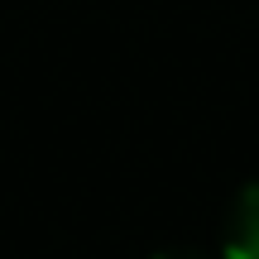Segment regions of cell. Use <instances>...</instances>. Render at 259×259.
I'll return each mask as SVG.
<instances>
[{"instance_id": "6da1fadb", "label": "cell", "mask_w": 259, "mask_h": 259, "mask_svg": "<svg viewBox=\"0 0 259 259\" xmlns=\"http://www.w3.org/2000/svg\"><path fill=\"white\" fill-rule=\"evenodd\" d=\"M221 259H259V178L235 192L221 226Z\"/></svg>"}, {"instance_id": "7a4b0ae2", "label": "cell", "mask_w": 259, "mask_h": 259, "mask_svg": "<svg viewBox=\"0 0 259 259\" xmlns=\"http://www.w3.org/2000/svg\"><path fill=\"white\" fill-rule=\"evenodd\" d=\"M154 259H206V254H197V250H163V254H154Z\"/></svg>"}]
</instances>
